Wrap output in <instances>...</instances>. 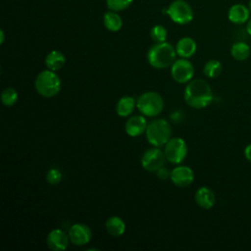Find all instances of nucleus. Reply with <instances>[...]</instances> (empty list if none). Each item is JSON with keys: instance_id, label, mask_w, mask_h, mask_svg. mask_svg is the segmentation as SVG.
Segmentation results:
<instances>
[{"instance_id": "6e6552de", "label": "nucleus", "mask_w": 251, "mask_h": 251, "mask_svg": "<svg viewBox=\"0 0 251 251\" xmlns=\"http://www.w3.org/2000/svg\"><path fill=\"white\" fill-rule=\"evenodd\" d=\"M166 160L165 152L154 146L143 153L141 157V166L145 171L154 173L165 165Z\"/></svg>"}, {"instance_id": "dca6fc26", "label": "nucleus", "mask_w": 251, "mask_h": 251, "mask_svg": "<svg viewBox=\"0 0 251 251\" xmlns=\"http://www.w3.org/2000/svg\"><path fill=\"white\" fill-rule=\"evenodd\" d=\"M197 50V44L196 41L188 36L180 38L176 45V51L178 56L181 58L188 59L192 57Z\"/></svg>"}, {"instance_id": "4be33fe9", "label": "nucleus", "mask_w": 251, "mask_h": 251, "mask_svg": "<svg viewBox=\"0 0 251 251\" xmlns=\"http://www.w3.org/2000/svg\"><path fill=\"white\" fill-rule=\"evenodd\" d=\"M223 72V65L219 60L212 59L205 63L203 67V74L208 78H216Z\"/></svg>"}, {"instance_id": "1a4fd4ad", "label": "nucleus", "mask_w": 251, "mask_h": 251, "mask_svg": "<svg viewBox=\"0 0 251 251\" xmlns=\"http://www.w3.org/2000/svg\"><path fill=\"white\" fill-rule=\"evenodd\" d=\"M171 67L172 77L178 83H187L194 75V67L185 58L175 61Z\"/></svg>"}, {"instance_id": "6ab92c4d", "label": "nucleus", "mask_w": 251, "mask_h": 251, "mask_svg": "<svg viewBox=\"0 0 251 251\" xmlns=\"http://www.w3.org/2000/svg\"><path fill=\"white\" fill-rule=\"evenodd\" d=\"M66 58L64 54L58 50L49 52L45 57V66L51 71H58L65 66Z\"/></svg>"}, {"instance_id": "f8f14e48", "label": "nucleus", "mask_w": 251, "mask_h": 251, "mask_svg": "<svg viewBox=\"0 0 251 251\" xmlns=\"http://www.w3.org/2000/svg\"><path fill=\"white\" fill-rule=\"evenodd\" d=\"M69 234L60 228L52 229L46 238V244L49 249L53 251H64L68 248L70 243Z\"/></svg>"}, {"instance_id": "39448f33", "label": "nucleus", "mask_w": 251, "mask_h": 251, "mask_svg": "<svg viewBox=\"0 0 251 251\" xmlns=\"http://www.w3.org/2000/svg\"><path fill=\"white\" fill-rule=\"evenodd\" d=\"M164 106L163 97L155 91L144 92L136 100L138 111L145 117H157L162 113Z\"/></svg>"}, {"instance_id": "f03ea898", "label": "nucleus", "mask_w": 251, "mask_h": 251, "mask_svg": "<svg viewBox=\"0 0 251 251\" xmlns=\"http://www.w3.org/2000/svg\"><path fill=\"white\" fill-rule=\"evenodd\" d=\"M176 48L169 42L154 44L147 53V61L155 69H166L176 61Z\"/></svg>"}, {"instance_id": "2eb2a0df", "label": "nucleus", "mask_w": 251, "mask_h": 251, "mask_svg": "<svg viewBox=\"0 0 251 251\" xmlns=\"http://www.w3.org/2000/svg\"><path fill=\"white\" fill-rule=\"evenodd\" d=\"M194 199L196 204L205 210H209L215 206L216 203V195L214 191L208 186L199 187L194 195Z\"/></svg>"}, {"instance_id": "bb28decb", "label": "nucleus", "mask_w": 251, "mask_h": 251, "mask_svg": "<svg viewBox=\"0 0 251 251\" xmlns=\"http://www.w3.org/2000/svg\"><path fill=\"white\" fill-rule=\"evenodd\" d=\"M156 175H157V176H158L160 179H162V180L167 179V178H171V172L169 171V169L165 168L164 166L161 167L159 170H157Z\"/></svg>"}, {"instance_id": "9d476101", "label": "nucleus", "mask_w": 251, "mask_h": 251, "mask_svg": "<svg viewBox=\"0 0 251 251\" xmlns=\"http://www.w3.org/2000/svg\"><path fill=\"white\" fill-rule=\"evenodd\" d=\"M69 237L71 243L75 246H83L90 242L92 238V231L87 225L77 223L74 224L69 229Z\"/></svg>"}, {"instance_id": "5701e85b", "label": "nucleus", "mask_w": 251, "mask_h": 251, "mask_svg": "<svg viewBox=\"0 0 251 251\" xmlns=\"http://www.w3.org/2000/svg\"><path fill=\"white\" fill-rule=\"evenodd\" d=\"M18 97H19V95H18L17 90L14 87H11V86H8V87L4 88L2 93H1L2 104L4 106H7V107L15 105L18 101Z\"/></svg>"}, {"instance_id": "f3484780", "label": "nucleus", "mask_w": 251, "mask_h": 251, "mask_svg": "<svg viewBox=\"0 0 251 251\" xmlns=\"http://www.w3.org/2000/svg\"><path fill=\"white\" fill-rule=\"evenodd\" d=\"M107 232L114 237L122 236L126 231V223L121 217L112 216L107 219L105 223Z\"/></svg>"}, {"instance_id": "412c9836", "label": "nucleus", "mask_w": 251, "mask_h": 251, "mask_svg": "<svg viewBox=\"0 0 251 251\" xmlns=\"http://www.w3.org/2000/svg\"><path fill=\"white\" fill-rule=\"evenodd\" d=\"M251 49L249 45L243 41L235 42L230 47V55L236 61H244L249 58Z\"/></svg>"}, {"instance_id": "ddd939ff", "label": "nucleus", "mask_w": 251, "mask_h": 251, "mask_svg": "<svg viewBox=\"0 0 251 251\" xmlns=\"http://www.w3.org/2000/svg\"><path fill=\"white\" fill-rule=\"evenodd\" d=\"M147 126L148 124L145 119V116L135 115V116L129 117L126 120L125 129L128 136L137 137L146 131Z\"/></svg>"}, {"instance_id": "423d86ee", "label": "nucleus", "mask_w": 251, "mask_h": 251, "mask_svg": "<svg viewBox=\"0 0 251 251\" xmlns=\"http://www.w3.org/2000/svg\"><path fill=\"white\" fill-rule=\"evenodd\" d=\"M171 20L178 25H186L193 20V10L188 2L184 0L173 1L167 9L164 10Z\"/></svg>"}, {"instance_id": "c756f323", "label": "nucleus", "mask_w": 251, "mask_h": 251, "mask_svg": "<svg viewBox=\"0 0 251 251\" xmlns=\"http://www.w3.org/2000/svg\"><path fill=\"white\" fill-rule=\"evenodd\" d=\"M0 35H1L0 44H3V42H4V38H5V36H4V31H3V30H1V31H0Z\"/></svg>"}, {"instance_id": "0eeeda50", "label": "nucleus", "mask_w": 251, "mask_h": 251, "mask_svg": "<svg viewBox=\"0 0 251 251\" xmlns=\"http://www.w3.org/2000/svg\"><path fill=\"white\" fill-rule=\"evenodd\" d=\"M166 159L172 163L178 165L183 162L188 153V146L183 138L173 137L165 144Z\"/></svg>"}, {"instance_id": "7ed1b4c3", "label": "nucleus", "mask_w": 251, "mask_h": 251, "mask_svg": "<svg viewBox=\"0 0 251 251\" xmlns=\"http://www.w3.org/2000/svg\"><path fill=\"white\" fill-rule=\"evenodd\" d=\"M37 93L45 98L56 96L61 90V79L59 75L49 69L40 72L34 81Z\"/></svg>"}, {"instance_id": "cd10ccee", "label": "nucleus", "mask_w": 251, "mask_h": 251, "mask_svg": "<svg viewBox=\"0 0 251 251\" xmlns=\"http://www.w3.org/2000/svg\"><path fill=\"white\" fill-rule=\"evenodd\" d=\"M244 157L245 159L251 163V143H249L248 145H246V147L244 148Z\"/></svg>"}, {"instance_id": "393cba45", "label": "nucleus", "mask_w": 251, "mask_h": 251, "mask_svg": "<svg viewBox=\"0 0 251 251\" xmlns=\"http://www.w3.org/2000/svg\"><path fill=\"white\" fill-rule=\"evenodd\" d=\"M132 1L133 0H106V4L109 10L120 12L128 8Z\"/></svg>"}, {"instance_id": "a211bd4d", "label": "nucleus", "mask_w": 251, "mask_h": 251, "mask_svg": "<svg viewBox=\"0 0 251 251\" xmlns=\"http://www.w3.org/2000/svg\"><path fill=\"white\" fill-rule=\"evenodd\" d=\"M135 105H136V101L132 96H129V95L123 96L117 102L116 112L122 118L128 117L133 112Z\"/></svg>"}, {"instance_id": "a878e982", "label": "nucleus", "mask_w": 251, "mask_h": 251, "mask_svg": "<svg viewBox=\"0 0 251 251\" xmlns=\"http://www.w3.org/2000/svg\"><path fill=\"white\" fill-rule=\"evenodd\" d=\"M62 173L57 168H51L46 174V180L52 185H56L62 180Z\"/></svg>"}, {"instance_id": "c85d7f7f", "label": "nucleus", "mask_w": 251, "mask_h": 251, "mask_svg": "<svg viewBox=\"0 0 251 251\" xmlns=\"http://www.w3.org/2000/svg\"><path fill=\"white\" fill-rule=\"evenodd\" d=\"M246 31H247V33L251 36V17H250V19L248 20V22L246 23Z\"/></svg>"}, {"instance_id": "b1692460", "label": "nucleus", "mask_w": 251, "mask_h": 251, "mask_svg": "<svg viewBox=\"0 0 251 251\" xmlns=\"http://www.w3.org/2000/svg\"><path fill=\"white\" fill-rule=\"evenodd\" d=\"M167 35H168V31L166 27L162 25H156L150 30V36L152 40L155 41L156 43L166 41Z\"/></svg>"}, {"instance_id": "4468645a", "label": "nucleus", "mask_w": 251, "mask_h": 251, "mask_svg": "<svg viewBox=\"0 0 251 251\" xmlns=\"http://www.w3.org/2000/svg\"><path fill=\"white\" fill-rule=\"evenodd\" d=\"M250 11L247 5L242 3L233 4L227 11V18L234 25L246 24L250 19Z\"/></svg>"}, {"instance_id": "9b49d317", "label": "nucleus", "mask_w": 251, "mask_h": 251, "mask_svg": "<svg viewBox=\"0 0 251 251\" xmlns=\"http://www.w3.org/2000/svg\"><path fill=\"white\" fill-rule=\"evenodd\" d=\"M172 182L180 188L189 186L194 180V173L191 168L187 166H177L171 172Z\"/></svg>"}, {"instance_id": "f257e3e1", "label": "nucleus", "mask_w": 251, "mask_h": 251, "mask_svg": "<svg viewBox=\"0 0 251 251\" xmlns=\"http://www.w3.org/2000/svg\"><path fill=\"white\" fill-rule=\"evenodd\" d=\"M185 103L194 109H203L213 101V90L205 79H191L184 88Z\"/></svg>"}, {"instance_id": "7c9ffc66", "label": "nucleus", "mask_w": 251, "mask_h": 251, "mask_svg": "<svg viewBox=\"0 0 251 251\" xmlns=\"http://www.w3.org/2000/svg\"><path fill=\"white\" fill-rule=\"evenodd\" d=\"M247 7H248V9H249V11H250V14H251V0H249V2H248V4H247Z\"/></svg>"}, {"instance_id": "20e7f679", "label": "nucleus", "mask_w": 251, "mask_h": 251, "mask_svg": "<svg viewBox=\"0 0 251 251\" xmlns=\"http://www.w3.org/2000/svg\"><path fill=\"white\" fill-rule=\"evenodd\" d=\"M145 134L151 145L161 147L171 139L172 126L165 119H157L148 124Z\"/></svg>"}, {"instance_id": "aec40b11", "label": "nucleus", "mask_w": 251, "mask_h": 251, "mask_svg": "<svg viewBox=\"0 0 251 251\" xmlns=\"http://www.w3.org/2000/svg\"><path fill=\"white\" fill-rule=\"evenodd\" d=\"M103 24L105 27L113 32L119 31L123 26V21L120 15L112 10L106 12L103 16Z\"/></svg>"}]
</instances>
